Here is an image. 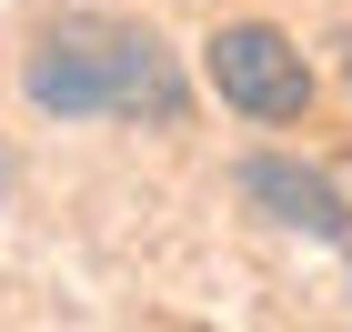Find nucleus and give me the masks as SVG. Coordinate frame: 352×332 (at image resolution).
I'll use <instances>...</instances> for the list:
<instances>
[{
	"instance_id": "3",
	"label": "nucleus",
	"mask_w": 352,
	"mask_h": 332,
	"mask_svg": "<svg viewBox=\"0 0 352 332\" xmlns=\"http://www.w3.org/2000/svg\"><path fill=\"white\" fill-rule=\"evenodd\" d=\"M242 201L262 221H282V232H312V242H342V232H352L342 181L312 171V162H292V151H252V162H242Z\"/></svg>"
},
{
	"instance_id": "1",
	"label": "nucleus",
	"mask_w": 352,
	"mask_h": 332,
	"mask_svg": "<svg viewBox=\"0 0 352 332\" xmlns=\"http://www.w3.org/2000/svg\"><path fill=\"white\" fill-rule=\"evenodd\" d=\"M21 91H30V111H51V121H151V131H171L191 111L182 60H171L141 21H111V10L51 21L30 41V60H21Z\"/></svg>"
},
{
	"instance_id": "2",
	"label": "nucleus",
	"mask_w": 352,
	"mask_h": 332,
	"mask_svg": "<svg viewBox=\"0 0 352 332\" xmlns=\"http://www.w3.org/2000/svg\"><path fill=\"white\" fill-rule=\"evenodd\" d=\"M201 71H212V91L242 121H302L312 111V60H302V41H282L272 21H221L212 41H201Z\"/></svg>"
},
{
	"instance_id": "4",
	"label": "nucleus",
	"mask_w": 352,
	"mask_h": 332,
	"mask_svg": "<svg viewBox=\"0 0 352 332\" xmlns=\"http://www.w3.org/2000/svg\"><path fill=\"white\" fill-rule=\"evenodd\" d=\"M0 192H10V162H0Z\"/></svg>"
}]
</instances>
